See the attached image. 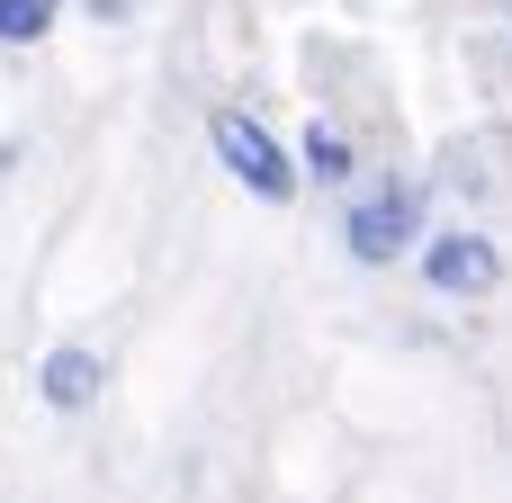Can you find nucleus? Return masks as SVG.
<instances>
[{
    "mask_svg": "<svg viewBox=\"0 0 512 503\" xmlns=\"http://www.w3.org/2000/svg\"><path fill=\"white\" fill-rule=\"evenodd\" d=\"M432 234V180L423 171H378L342 189V252L360 270H396L414 261V243Z\"/></svg>",
    "mask_w": 512,
    "mask_h": 503,
    "instance_id": "nucleus-1",
    "label": "nucleus"
},
{
    "mask_svg": "<svg viewBox=\"0 0 512 503\" xmlns=\"http://www.w3.org/2000/svg\"><path fill=\"white\" fill-rule=\"evenodd\" d=\"M207 144H216L225 180H234V189H252L261 207H288V198L306 189V180H297V153H288L252 108H216V117H207Z\"/></svg>",
    "mask_w": 512,
    "mask_h": 503,
    "instance_id": "nucleus-2",
    "label": "nucleus"
},
{
    "mask_svg": "<svg viewBox=\"0 0 512 503\" xmlns=\"http://www.w3.org/2000/svg\"><path fill=\"white\" fill-rule=\"evenodd\" d=\"M414 270H423V288L450 297V306H486L512 279L504 243H495L486 225H441V234H423V243H414Z\"/></svg>",
    "mask_w": 512,
    "mask_h": 503,
    "instance_id": "nucleus-3",
    "label": "nucleus"
},
{
    "mask_svg": "<svg viewBox=\"0 0 512 503\" xmlns=\"http://www.w3.org/2000/svg\"><path fill=\"white\" fill-rule=\"evenodd\" d=\"M36 396H45L54 414H90V405L108 396V360H99L90 342H63V351L36 360Z\"/></svg>",
    "mask_w": 512,
    "mask_h": 503,
    "instance_id": "nucleus-4",
    "label": "nucleus"
},
{
    "mask_svg": "<svg viewBox=\"0 0 512 503\" xmlns=\"http://www.w3.org/2000/svg\"><path fill=\"white\" fill-rule=\"evenodd\" d=\"M288 153H297V180H306V189H333V198H342V189L360 180V144H351V126H333V117H306V135H297Z\"/></svg>",
    "mask_w": 512,
    "mask_h": 503,
    "instance_id": "nucleus-5",
    "label": "nucleus"
},
{
    "mask_svg": "<svg viewBox=\"0 0 512 503\" xmlns=\"http://www.w3.org/2000/svg\"><path fill=\"white\" fill-rule=\"evenodd\" d=\"M63 9H72V0H0V45H9V54L45 45V36L63 27Z\"/></svg>",
    "mask_w": 512,
    "mask_h": 503,
    "instance_id": "nucleus-6",
    "label": "nucleus"
},
{
    "mask_svg": "<svg viewBox=\"0 0 512 503\" xmlns=\"http://www.w3.org/2000/svg\"><path fill=\"white\" fill-rule=\"evenodd\" d=\"M81 18H99V27H117V18H135V0H72Z\"/></svg>",
    "mask_w": 512,
    "mask_h": 503,
    "instance_id": "nucleus-7",
    "label": "nucleus"
}]
</instances>
